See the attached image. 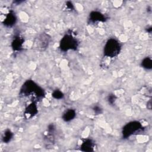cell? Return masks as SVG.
<instances>
[{"instance_id": "1", "label": "cell", "mask_w": 152, "mask_h": 152, "mask_svg": "<svg viewBox=\"0 0 152 152\" xmlns=\"http://www.w3.org/2000/svg\"><path fill=\"white\" fill-rule=\"evenodd\" d=\"M20 94L33 100V102H37L44 97L45 91L34 81L28 80L23 84L20 89Z\"/></svg>"}, {"instance_id": "2", "label": "cell", "mask_w": 152, "mask_h": 152, "mask_svg": "<svg viewBox=\"0 0 152 152\" xmlns=\"http://www.w3.org/2000/svg\"><path fill=\"white\" fill-rule=\"evenodd\" d=\"M121 44L115 38H110L106 42L103 48V55L107 58H114L117 56L121 50Z\"/></svg>"}, {"instance_id": "3", "label": "cell", "mask_w": 152, "mask_h": 152, "mask_svg": "<svg viewBox=\"0 0 152 152\" xmlns=\"http://www.w3.org/2000/svg\"><path fill=\"white\" fill-rule=\"evenodd\" d=\"M79 45V42L71 33H66L61 39L59 48L62 51L67 52L69 50H76Z\"/></svg>"}, {"instance_id": "4", "label": "cell", "mask_w": 152, "mask_h": 152, "mask_svg": "<svg viewBox=\"0 0 152 152\" xmlns=\"http://www.w3.org/2000/svg\"><path fill=\"white\" fill-rule=\"evenodd\" d=\"M143 129L142 124L137 121H131L126 124L122 131V134L124 138H128L132 135L140 133Z\"/></svg>"}, {"instance_id": "5", "label": "cell", "mask_w": 152, "mask_h": 152, "mask_svg": "<svg viewBox=\"0 0 152 152\" xmlns=\"http://www.w3.org/2000/svg\"><path fill=\"white\" fill-rule=\"evenodd\" d=\"M107 20V17L99 11H93L89 14L88 21L90 23L96 24L99 22H104Z\"/></svg>"}, {"instance_id": "6", "label": "cell", "mask_w": 152, "mask_h": 152, "mask_svg": "<svg viewBox=\"0 0 152 152\" xmlns=\"http://www.w3.org/2000/svg\"><path fill=\"white\" fill-rule=\"evenodd\" d=\"M38 113V108L35 102H32L25 109L24 114L27 119H30L34 117Z\"/></svg>"}, {"instance_id": "7", "label": "cell", "mask_w": 152, "mask_h": 152, "mask_svg": "<svg viewBox=\"0 0 152 152\" xmlns=\"http://www.w3.org/2000/svg\"><path fill=\"white\" fill-rule=\"evenodd\" d=\"M17 21V17L15 12L11 10L7 14L4 20L3 21V24L7 27H13Z\"/></svg>"}, {"instance_id": "8", "label": "cell", "mask_w": 152, "mask_h": 152, "mask_svg": "<svg viewBox=\"0 0 152 152\" xmlns=\"http://www.w3.org/2000/svg\"><path fill=\"white\" fill-rule=\"evenodd\" d=\"M50 41V37L46 33H42L37 38V45L42 49L47 48Z\"/></svg>"}, {"instance_id": "9", "label": "cell", "mask_w": 152, "mask_h": 152, "mask_svg": "<svg viewBox=\"0 0 152 152\" xmlns=\"http://www.w3.org/2000/svg\"><path fill=\"white\" fill-rule=\"evenodd\" d=\"M94 142L92 140L87 138L85 139L81 143L80 146V150L83 151H93L94 150Z\"/></svg>"}, {"instance_id": "10", "label": "cell", "mask_w": 152, "mask_h": 152, "mask_svg": "<svg viewBox=\"0 0 152 152\" xmlns=\"http://www.w3.org/2000/svg\"><path fill=\"white\" fill-rule=\"evenodd\" d=\"M24 39L19 35L15 36L11 42V47L14 51H20L23 49Z\"/></svg>"}, {"instance_id": "11", "label": "cell", "mask_w": 152, "mask_h": 152, "mask_svg": "<svg viewBox=\"0 0 152 152\" xmlns=\"http://www.w3.org/2000/svg\"><path fill=\"white\" fill-rule=\"evenodd\" d=\"M76 111L73 109H68L66 110L62 114V118L64 121L68 122L72 121L76 117Z\"/></svg>"}, {"instance_id": "12", "label": "cell", "mask_w": 152, "mask_h": 152, "mask_svg": "<svg viewBox=\"0 0 152 152\" xmlns=\"http://www.w3.org/2000/svg\"><path fill=\"white\" fill-rule=\"evenodd\" d=\"M13 132L9 129L4 131L2 135V141L4 143H8L10 142L13 138Z\"/></svg>"}, {"instance_id": "13", "label": "cell", "mask_w": 152, "mask_h": 152, "mask_svg": "<svg viewBox=\"0 0 152 152\" xmlns=\"http://www.w3.org/2000/svg\"><path fill=\"white\" fill-rule=\"evenodd\" d=\"M142 68L146 69H151L152 68V61L150 58L146 57L142 59L141 64Z\"/></svg>"}, {"instance_id": "14", "label": "cell", "mask_w": 152, "mask_h": 152, "mask_svg": "<svg viewBox=\"0 0 152 152\" xmlns=\"http://www.w3.org/2000/svg\"><path fill=\"white\" fill-rule=\"evenodd\" d=\"M52 96L55 99H58V100H60L64 98V93L59 90H54L52 93Z\"/></svg>"}, {"instance_id": "15", "label": "cell", "mask_w": 152, "mask_h": 152, "mask_svg": "<svg viewBox=\"0 0 152 152\" xmlns=\"http://www.w3.org/2000/svg\"><path fill=\"white\" fill-rule=\"evenodd\" d=\"M116 100V97L113 94H110L107 96V101L110 105H113L115 103V102Z\"/></svg>"}, {"instance_id": "16", "label": "cell", "mask_w": 152, "mask_h": 152, "mask_svg": "<svg viewBox=\"0 0 152 152\" xmlns=\"http://www.w3.org/2000/svg\"><path fill=\"white\" fill-rule=\"evenodd\" d=\"M93 110L96 115H100L103 112L102 109L99 106H94L93 108Z\"/></svg>"}, {"instance_id": "17", "label": "cell", "mask_w": 152, "mask_h": 152, "mask_svg": "<svg viewBox=\"0 0 152 152\" xmlns=\"http://www.w3.org/2000/svg\"><path fill=\"white\" fill-rule=\"evenodd\" d=\"M66 6L69 10L72 11L74 9V7L72 2H71V1H67L66 3Z\"/></svg>"}]
</instances>
